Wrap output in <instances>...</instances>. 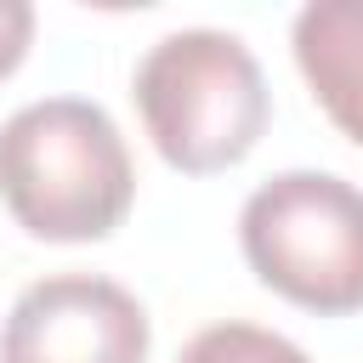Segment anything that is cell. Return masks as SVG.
I'll use <instances>...</instances> for the list:
<instances>
[{"instance_id":"6da1fadb","label":"cell","mask_w":363,"mask_h":363,"mask_svg":"<svg viewBox=\"0 0 363 363\" xmlns=\"http://www.w3.org/2000/svg\"><path fill=\"white\" fill-rule=\"evenodd\" d=\"M130 153L108 108L85 96H45L0 125V199L51 244H85L130 210Z\"/></svg>"},{"instance_id":"7a4b0ae2","label":"cell","mask_w":363,"mask_h":363,"mask_svg":"<svg viewBox=\"0 0 363 363\" xmlns=\"http://www.w3.org/2000/svg\"><path fill=\"white\" fill-rule=\"evenodd\" d=\"M136 108L153 147L187 170L238 164L267 130V79L238 34L176 28L136 62Z\"/></svg>"},{"instance_id":"3957f363","label":"cell","mask_w":363,"mask_h":363,"mask_svg":"<svg viewBox=\"0 0 363 363\" xmlns=\"http://www.w3.org/2000/svg\"><path fill=\"white\" fill-rule=\"evenodd\" d=\"M244 255L284 301L340 318L363 306V187L329 170L261 182L238 216Z\"/></svg>"},{"instance_id":"277c9868","label":"cell","mask_w":363,"mask_h":363,"mask_svg":"<svg viewBox=\"0 0 363 363\" xmlns=\"http://www.w3.org/2000/svg\"><path fill=\"white\" fill-rule=\"evenodd\" d=\"M0 363H147V312L96 272H57L17 295Z\"/></svg>"},{"instance_id":"5b68a950","label":"cell","mask_w":363,"mask_h":363,"mask_svg":"<svg viewBox=\"0 0 363 363\" xmlns=\"http://www.w3.org/2000/svg\"><path fill=\"white\" fill-rule=\"evenodd\" d=\"M295 62L323 113L363 142V0H312L295 17Z\"/></svg>"},{"instance_id":"8992f818","label":"cell","mask_w":363,"mask_h":363,"mask_svg":"<svg viewBox=\"0 0 363 363\" xmlns=\"http://www.w3.org/2000/svg\"><path fill=\"white\" fill-rule=\"evenodd\" d=\"M176 363H312L295 340L255 329V323H216L204 335L187 340V352Z\"/></svg>"},{"instance_id":"52a82bcc","label":"cell","mask_w":363,"mask_h":363,"mask_svg":"<svg viewBox=\"0 0 363 363\" xmlns=\"http://www.w3.org/2000/svg\"><path fill=\"white\" fill-rule=\"evenodd\" d=\"M28 34H34V6L28 0H0V74H11L23 62Z\"/></svg>"}]
</instances>
